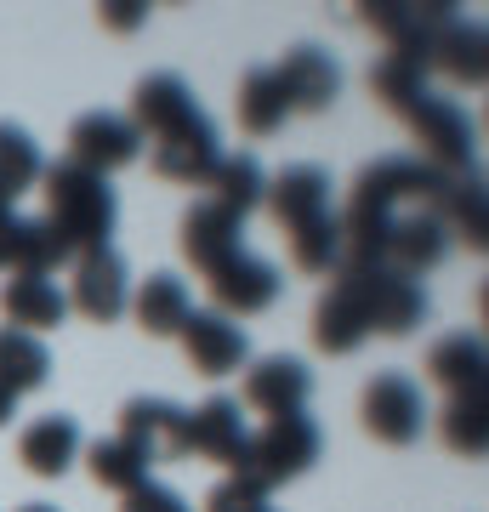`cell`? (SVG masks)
<instances>
[{
    "instance_id": "1",
    "label": "cell",
    "mask_w": 489,
    "mask_h": 512,
    "mask_svg": "<svg viewBox=\"0 0 489 512\" xmlns=\"http://www.w3.org/2000/svg\"><path fill=\"white\" fill-rule=\"evenodd\" d=\"M245 222L234 211H222V205L200 200L188 217H182V256L194 262V274L205 279V291L217 302L222 319H251V313H268L279 302V268L262 262L256 251H245Z\"/></svg>"
},
{
    "instance_id": "2",
    "label": "cell",
    "mask_w": 489,
    "mask_h": 512,
    "mask_svg": "<svg viewBox=\"0 0 489 512\" xmlns=\"http://www.w3.org/2000/svg\"><path fill=\"white\" fill-rule=\"evenodd\" d=\"M131 126L137 137H148V160L165 183H188L205 188V177L217 171L222 148L217 126L205 120V109L194 103V92L182 86L177 74H148L131 92Z\"/></svg>"
},
{
    "instance_id": "3",
    "label": "cell",
    "mask_w": 489,
    "mask_h": 512,
    "mask_svg": "<svg viewBox=\"0 0 489 512\" xmlns=\"http://www.w3.org/2000/svg\"><path fill=\"white\" fill-rule=\"evenodd\" d=\"M273 222L285 228L290 262L302 274H330L342 262V222H336V200H330V177L319 165H285L268 188H262Z\"/></svg>"
},
{
    "instance_id": "4",
    "label": "cell",
    "mask_w": 489,
    "mask_h": 512,
    "mask_svg": "<svg viewBox=\"0 0 489 512\" xmlns=\"http://www.w3.org/2000/svg\"><path fill=\"white\" fill-rule=\"evenodd\" d=\"M40 194H46V234L57 239L63 256H86L103 251L114 234V217H120V200H114L109 177H91L80 165L57 160L40 171Z\"/></svg>"
},
{
    "instance_id": "5",
    "label": "cell",
    "mask_w": 489,
    "mask_h": 512,
    "mask_svg": "<svg viewBox=\"0 0 489 512\" xmlns=\"http://www.w3.org/2000/svg\"><path fill=\"white\" fill-rule=\"evenodd\" d=\"M319 461V427L313 416L290 410V416L262 421V433L245 439V461H239V478H251L256 490H279L290 478H302Z\"/></svg>"
},
{
    "instance_id": "6",
    "label": "cell",
    "mask_w": 489,
    "mask_h": 512,
    "mask_svg": "<svg viewBox=\"0 0 489 512\" xmlns=\"http://www.w3.org/2000/svg\"><path fill=\"white\" fill-rule=\"evenodd\" d=\"M347 279H353V291L364 302V325L370 336H410V330L427 319V291H421V279L399 274V268H387V262H336Z\"/></svg>"
},
{
    "instance_id": "7",
    "label": "cell",
    "mask_w": 489,
    "mask_h": 512,
    "mask_svg": "<svg viewBox=\"0 0 489 512\" xmlns=\"http://www.w3.org/2000/svg\"><path fill=\"white\" fill-rule=\"evenodd\" d=\"M399 120L416 131L421 165H433V171H444V177H472V154H478V148H472V120L455 109L450 97L421 92L399 109Z\"/></svg>"
},
{
    "instance_id": "8",
    "label": "cell",
    "mask_w": 489,
    "mask_h": 512,
    "mask_svg": "<svg viewBox=\"0 0 489 512\" xmlns=\"http://www.w3.org/2000/svg\"><path fill=\"white\" fill-rule=\"evenodd\" d=\"M359 421H364V433H370L376 444H393V450L416 444L421 427H427L421 387L410 382V376H399V370L376 376V382L364 387V399H359Z\"/></svg>"
},
{
    "instance_id": "9",
    "label": "cell",
    "mask_w": 489,
    "mask_h": 512,
    "mask_svg": "<svg viewBox=\"0 0 489 512\" xmlns=\"http://www.w3.org/2000/svg\"><path fill=\"white\" fill-rule=\"evenodd\" d=\"M137 148H143V137H137V126H131L126 114L91 109L69 126V165H80V171H91V177L126 171V165L137 160Z\"/></svg>"
},
{
    "instance_id": "10",
    "label": "cell",
    "mask_w": 489,
    "mask_h": 512,
    "mask_svg": "<svg viewBox=\"0 0 489 512\" xmlns=\"http://www.w3.org/2000/svg\"><path fill=\"white\" fill-rule=\"evenodd\" d=\"M69 308H80L86 319H97V325H109V319H120L131 302V279H126V262H120V251L114 245H103V251H86L74 256V279H69V296H63Z\"/></svg>"
},
{
    "instance_id": "11",
    "label": "cell",
    "mask_w": 489,
    "mask_h": 512,
    "mask_svg": "<svg viewBox=\"0 0 489 512\" xmlns=\"http://www.w3.org/2000/svg\"><path fill=\"white\" fill-rule=\"evenodd\" d=\"M182 433H188V410H182V404H171V399H131L126 410H120V433H114V439H126L148 467H160V461L188 456Z\"/></svg>"
},
{
    "instance_id": "12",
    "label": "cell",
    "mask_w": 489,
    "mask_h": 512,
    "mask_svg": "<svg viewBox=\"0 0 489 512\" xmlns=\"http://www.w3.org/2000/svg\"><path fill=\"white\" fill-rule=\"evenodd\" d=\"M450 6H404V0H381V6H364V23L387 40V57H410L427 69V52H433V35L450 23Z\"/></svg>"
},
{
    "instance_id": "13",
    "label": "cell",
    "mask_w": 489,
    "mask_h": 512,
    "mask_svg": "<svg viewBox=\"0 0 489 512\" xmlns=\"http://www.w3.org/2000/svg\"><path fill=\"white\" fill-rule=\"evenodd\" d=\"M245 439H251V427H245V416H239L234 399H205L200 410H188V433H182L188 456H200V461H211V467L239 473V461H245Z\"/></svg>"
},
{
    "instance_id": "14",
    "label": "cell",
    "mask_w": 489,
    "mask_h": 512,
    "mask_svg": "<svg viewBox=\"0 0 489 512\" xmlns=\"http://www.w3.org/2000/svg\"><path fill=\"white\" fill-rule=\"evenodd\" d=\"M308 393H313V376H308V365L302 359H262V365H251L245 370V387H239V399L234 404H245V410H256V416H290V410H302L308 404Z\"/></svg>"
},
{
    "instance_id": "15",
    "label": "cell",
    "mask_w": 489,
    "mask_h": 512,
    "mask_svg": "<svg viewBox=\"0 0 489 512\" xmlns=\"http://www.w3.org/2000/svg\"><path fill=\"white\" fill-rule=\"evenodd\" d=\"M182 353H188V365L200 370V376H228V370L245 365V353H251V342H245V330L234 325V319H222L217 308L211 313H188L177 330Z\"/></svg>"
},
{
    "instance_id": "16",
    "label": "cell",
    "mask_w": 489,
    "mask_h": 512,
    "mask_svg": "<svg viewBox=\"0 0 489 512\" xmlns=\"http://www.w3.org/2000/svg\"><path fill=\"white\" fill-rule=\"evenodd\" d=\"M273 80H279L290 114H325L330 103H336V92H342V69H336L330 52H319V46L285 52V63L273 69Z\"/></svg>"
},
{
    "instance_id": "17",
    "label": "cell",
    "mask_w": 489,
    "mask_h": 512,
    "mask_svg": "<svg viewBox=\"0 0 489 512\" xmlns=\"http://www.w3.org/2000/svg\"><path fill=\"white\" fill-rule=\"evenodd\" d=\"M364 336H370V325H364L359 291H353V279L342 268H330V291L313 308V342H319V353H353Z\"/></svg>"
},
{
    "instance_id": "18",
    "label": "cell",
    "mask_w": 489,
    "mask_h": 512,
    "mask_svg": "<svg viewBox=\"0 0 489 512\" xmlns=\"http://www.w3.org/2000/svg\"><path fill=\"white\" fill-rule=\"evenodd\" d=\"M18 461L35 478H63L74 461H80V421L63 416V410L29 421V427H23V439H18Z\"/></svg>"
},
{
    "instance_id": "19",
    "label": "cell",
    "mask_w": 489,
    "mask_h": 512,
    "mask_svg": "<svg viewBox=\"0 0 489 512\" xmlns=\"http://www.w3.org/2000/svg\"><path fill=\"white\" fill-rule=\"evenodd\" d=\"M427 69L450 74L455 86H484V74H489V35H484V23L450 18V23L433 35Z\"/></svg>"
},
{
    "instance_id": "20",
    "label": "cell",
    "mask_w": 489,
    "mask_h": 512,
    "mask_svg": "<svg viewBox=\"0 0 489 512\" xmlns=\"http://www.w3.org/2000/svg\"><path fill=\"white\" fill-rule=\"evenodd\" d=\"M57 262H69V256L57 251V239L46 234V222L18 217V211H6V217H0V274H6V279L52 274Z\"/></svg>"
},
{
    "instance_id": "21",
    "label": "cell",
    "mask_w": 489,
    "mask_h": 512,
    "mask_svg": "<svg viewBox=\"0 0 489 512\" xmlns=\"http://www.w3.org/2000/svg\"><path fill=\"white\" fill-rule=\"evenodd\" d=\"M0 313H6V330L40 336V330L63 325L69 302H63V291H57L46 274H23V279H6V285H0Z\"/></svg>"
},
{
    "instance_id": "22",
    "label": "cell",
    "mask_w": 489,
    "mask_h": 512,
    "mask_svg": "<svg viewBox=\"0 0 489 512\" xmlns=\"http://www.w3.org/2000/svg\"><path fill=\"white\" fill-rule=\"evenodd\" d=\"M484 370H489V353H484L478 336H467V330L433 342V353H427V376H433L450 399L455 393H484Z\"/></svg>"
},
{
    "instance_id": "23",
    "label": "cell",
    "mask_w": 489,
    "mask_h": 512,
    "mask_svg": "<svg viewBox=\"0 0 489 512\" xmlns=\"http://www.w3.org/2000/svg\"><path fill=\"white\" fill-rule=\"evenodd\" d=\"M126 308L137 313V325H143L148 336H177L182 319L194 313V302H188V285H182L177 274H148Z\"/></svg>"
},
{
    "instance_id": "24",
    "label": "cell",
    "mask_w": 489,
    "mask_h": 512,
    "mask_svg": "<svg viewBox=\"0 0 489 512\" xmlns=\"http://www.w3.org/2000/svg\"><path fill=\"white\" fill-rule=\"evenodd\" d=\"M205 188H211L205 200L222 205V211H234V217L245 222L256 205H262V188H268V177H262V165H256L251 154H222L217 171L205 177Z\"/></svg>"
},
{
    "instance_id": "25",
    "label": "cell",
    "mask_w": 489,
    "mask_h": 512,
    "mask_svg": "<svg viewBox=\"0 0 489 512\" xmlns=\"http://www.w3.org/2000/svg\"><path fill=\"white\" fill-rule=\"evenodd\" d=\"M46 376H52V353L40 348V336H29V330H0V387L12 399H23V393L46 387Z\"/></svg>"
},
{
    "instance_id": "26",
    "label": "cell",
    "mask_w": 489,
    "mask_h": 512,
    "mask_svg": "<svg viewBox=\"0 0 489 512\" xmlns=\"http://www.w3.org/2000/svg\"><path fill=\"white\" fill-rule=\"evenodd\" d=\"M438 222H444V234L461 239L467 251H484L489 211H484V188H478V177H455V183L444 188V200H438Z\"/></svg>"
},
{
    "instance_id": "27",
    "label": "cell",
    "mask_w": 489,
    "mask_h": 512,
    "mask_svg": "<svg viewBox=\"0 0 489 512\" xmlns=\"http://www.w3.org/2000/svg\"><path fill=\"white\" fill-rule=\"evenodd\" d=\"M234 114H239V126L251 131V137H273V131L285 126V120H290V103H285V92H279L273 69H251L245 80H239Z\"/></svg>"
},
{
    "instance_id": "28",
    "label": "cell",
    "mask_w": 489,
    "mask_h": 512,
    "mask_svg": "<svg viewBox=\"0 0 489 512\" xmlns=\"http://www.w3.org/2000/svg\"><path fill=\"white\" fill-rule=\"evenodd\" d=\"M438 433H444V444L455 456L478 461L489 450V399L484 393H455L444 404V416H438Z\"/></svg>"
},
{
    "instance_id": "29",
    "label": "cell",
    "mask_w": 489,
    "mask_h": 512,
    "mask_svg": "<svg viewBox=\"0 0 489 512\" xmlns=\"http://www.w3.org/2000/svg\"><path fill=\"white\" fill-rule=\"evenodd\" d=\"M40 171H46V160H40L35 137L23 126H0V200L18 205L40 183Z\"/></svg>"
},
{
    "instance_id": "30",
    "label": "cell",
    "mask_w": 489,
    "mask_h": 512,
    "mask_svg": "<svg viewBox=\"0 0 489 512\" xmlns=\"http://www.w3.org/2000/svg\"><path fill=\"white\" fill-rule=\"evenodd\" d=\"M86 473H91V484H103V490L131 495L137 484H148V461L137 456L126 439H97L86 450Z\"/></svg>"
},
{
    "instance_id": "31",
    "label": "cell",
    "mask_w": 489,
    "mask_h": 512,
    "mask_svg": "<svg viewBox=\"0 0 489 512\" xmlns=\"http://www.w3.org/2000/svg\"><path fill=\"white\" fill-rule=\"evenodd\" d=\"M370 92H376L381 109L399 114L410 97L427 92V69H421V63H410V57H387V52H381V63L370 69Z\"/></svg>"
},
{
    "instance_id": "32",
    "label": "cell",
    "mask_w": 489,
    "mask_h": 512,
    "mask_svg": "<svg viewBox=\"0 0 489 512\" xmlns=\"http://www.w3.org/2000/svg\"><path fill=\"white\" fill-rule=\"evenodd\" d=\"M205 512H268V490H256L251 478L228 473L217 490L205 495Z\"/></svg>"
},
{
    "instance_id": "33",
    "label": "cell",
    "mask_w": 489,
    "mask_h": 512,
    "mask_svg": "<svg viewBox=\"0 0 489 512\" xmlns=\"http://www.w3.org/2000/svg\"><path fill=\"white\" fill-rule=\"evenodd\" d=\"M120 512H194V507H188L171 484H154V478H148V484H137L131 495H120Z\"/></svg>"
},
{
    "instance_id": "34",
    "label": "cell",
    "mask_w": 489,
    "mask_h": 512,
    "mask_svg": "<svg viewBox=\"0 0 489 512\" xmlns=\"http://www.w3.org/2000/svg\"><path fill=\"white\" fill-rule=\"evenodd\" d=\"M103 23L120 29V35H131L137 23H148V6H143V0H109V6H103Z\"/></svg>"
},
{
    "instance_id": "35",
    "label": "cell",
    "mask_w": 489,
    "mask_h": 512,
    "mask_svg": "<svg viewBox=\"0 0 489 512\" xmlns=\"http://www.w3.org/2000/svg\"><path fill=\"white\" fill-rule=\"evenodd\" d=\"M18 416V399H12V393H6V387H0V427H6V421Z\"/></svg>"
},
{
    "instance_id": "36",
    "label": "cell",
    "mask_w": 489,
    "mask_h": 512,
    "mask_svg": "<svg viewBox=\"0 0 489 512\" xmlns=\"http://www.w3.org/2000/svg\"><path fill=\"white\" fill-rule=\"evenodd\" d=\"M23 512H57V507H46V501H35V507H23Z\"/></svg>"
},
{
    "instance_id": "37",
    "label": "cell",
    "mask_w": 489,
    "mask_h": 512,
    "mask_svg": "<svg viewBox=\"0 0 489 512\" xmlns=\"http://www.w3.org/2000/svg\"><path fill=\"white\" fill-rule=\"evenodd\" d=\"M6 211H12V205H6V200H0V217H6Z\"/></svg>"
},
{
    "instance_id": "38",
    "label": "cell",
    "mask_w": 489,
    "mask_h": 512,
    "mask_svg": "<svg viewBox=\"0 0 489 512\" xmlns=\"http://www.w3.org/2000/svg\"><path fill=\"white\" fill-rule=\"evenodd\" d=\"M268 512H273V507H268Z\"/></svg>"
}]
</instances>
